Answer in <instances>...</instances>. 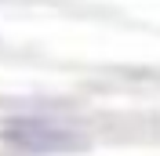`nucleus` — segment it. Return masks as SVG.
Here are the masks:
<instances>
[{
  "label": "nucleus",
  "mask_w": 160,
  "mask_h": 156,
  "mask_svg": "<svg viewBox=\"0 0 160 156\" xmlns=\"http://www.w3.org/2000/svg\"><path fill=\"white\" fill-rule=\"evenodd\" d=\"M0 138L11 149H18V153H40V156L69 153V149L84 145L77 127L62 124V120H51V116H8L0 124Z\"/></svg>",
  "instance_id": "obj_1"
}]
</instances>
